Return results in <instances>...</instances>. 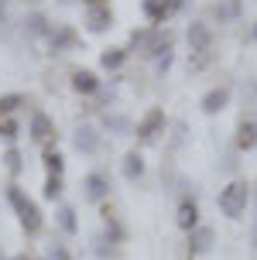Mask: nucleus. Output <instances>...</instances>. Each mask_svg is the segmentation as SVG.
Segmentation results:
<instances>
[{
    "label": "nucleus",
    "mask_w": 257,
    "mask_h": 260,
    "mask_svg": "<svg viewBox=\"0 0 257 260\" xmlns=\"http://www.w3.org/2000/svg\"><path fill=\"white\" fill-rule=\"evenodd\" d=\"M7 202H11L14 216H17V222H21V230H24L27 236H38L41 226H45V216H41V209L35 199H27V192L21 188V185H7Z\"/></svg>",
    "instance_id": "nucleus-1"
},
{
    "label": "nucleus",
    "mask_w": 257,
    "mask_h": 260,
    "mask_svg": "<svg viewBox=\"0 0 257 260\" xmlns=\"http://www.w3.org/2000/svg\"><path fill=\"white\" fill-rule=\"evenodd\" d=\"M247 202H250V185H247L244 178H233V182L226 185V188H219V195H216V206L226 219H244Z\"/></svg>",
    "instance_id": "nucleus-2"
},
{
    "label": "nucleus",
    "mask_w": 257,
    "mask_h": 260,
    "mask_svg": "<svg viewBox=\"0 0 257 260\" xmlns=\"http://www.w3.org/2000/svg\"><path fill=\"white\" fill-rule=\"evenodd\" d=\"M27 137L38 144L41 151H48V147H55V141H59V130H55V120L48 117V113H41V110H35L31 113V123H27Z\"/></svg>",
    "instance_id": "nucleus-3"
},
{
    "label": "nucleus",
    "mask_w": 257,
    "mask_h": 260,
    "mask_svg": "<svg viewBox=\"0 0 257 260\" xmlns=\"http://www.w3.org/2000/svg\"><path fill=\"white\" fill-rule=\"evenodd\" d=\"M165 127H168L165 110H161V106H151V110H148V113L137 120V127H134V137H137L141 144H151V141H158V134H165Z\"/></svg>",
    "instance_id": "nucleus-4"
},
{
    "label": "nucleus",
    "mask_w": 257,
    "mask_h": 260,
    "mask_svg": "<svg viewBox=\"0 0 257 260\" xmlns=\"http://www.w3.org/2000/svg\"><path fill=\"white\" fill-rule=\"evenodd\" d=\"M182 7H185V0H141V14L148 17V27H161Z\"/></svg>",
    "instance_id": "nucleus-5"
},
{
    "label": "nucleus",
    "mask_w": 257,
    "mask_h": 260,
    "mask_svg": "<svg viewBox=\"0 0 257 260\" xmlns=\"http://www.w3.org/2000/svg\"><path fill=\"white\" fill-rule=\"evenodd\" d=\"M48 48H51V55H65V52H76L79 48V31L72 24H51V31H48Z\"/></svg>",
    "instance_id": "nucleus-6"
},
{
    "label": "nucleus",
    "mask_w": 257,
    "mask_h": 260,
    "mask_svg": "<svg viewBox=\"0 0 257 260\" xmlns=\"http://www.w3.org/2000/svg\"><path fill=\"white\" fill-rule=\"evenodd\" d=\"M82 24L90 35H106L110 27H113V7L110 4H96V7H86L82 14Z\"/></svg>",
    "instance_id": "nucleus-7"
},
{
    "label": "nucleus",
    "mask_w": 257,
    "mask_h": 260,
    "mask_svg": "<svg viewBox=\"0 0 257 260\" xmlns=\"http://www.w3.org/2000/svg\"><path fill=\"white\" fill-rule=\"evenodd\" d=\"M230 106V86L223 82V86H213V89L203 92V100H199V110H203L206 117H216Z\"/></svg>",
    "instance_id": "nucleus-8"
},
{
    "label": "nucleus",
    "mask_w": 257,
    "mask_h": 260,
    "mask_svg": "<svg viewBox=\"0 0 257 260\" xmlns=\"http://www.w3.org/2000/svg\"><path fill=\"white\" fill-rule=\"evenodd\" d=\"M172 48H175V31H161V27H154V35H151V41H148V48H144V58H165V55H172Z\"/></svg>",
    "instance_id": "nucleus-9"
},
{
    "label": "nucleus",
    "mask_w": 257,
    "mask_h": 260,
    "mask_svg": "<svg viewBox=\"0 0 257 260\" xmlns=\"http://www.w3.org/2000/svg\"><path fill=\"white\" fill-rule=\"evenodd\" d=\"M185 41H189L192 52H213V27L206 21H192L185 27Z\"/></svg>",
    "instance_id": "nucleus-10"
},
{
    "label": "nucleus",
    "mask_w": 257,
    "mask_h": 260,
    "mask_svg": "<svg viewBox=\"0 0 257 260\" xmlns=\"http://www.w3.org/2000/svg\"><path fill=\"white\" fill-rule=\"evenodd\" d=\"M175 222H179V230L185 233H192L195 226H199V202H195L192 195H182L179 206H175Z\"/></svg>",
    "instance_id": "nucleus-11"
},
{
    "label": "nucleus",
    "mask_w": 257,
    "mask_h": 260,
    "mask_svg": "<svg viewBox=\"0 0 257 260\" xmlns=\"http://www.w3.org/2000/svg\"><path fill=\"white\" fill-rule=\"evenodd\" d=\"M213 243H216V230L199 222L192 233H189V257H206L213 250Z\"/></svg>",
    "instance_id": "nucleus-12"
},
{
    "label": "nucleus",
    "mask_w": 257,
    "mask_h": 260,
    "mask_svg": "<svg viewBox=\"0 0 257 260\" xmlns=\"http://www.w3.org/2000/svg\"><path fill=\"white\" fill-rule=\"evenodd\" d=\"M82 195H86V202H103L110 195V178L103 171H90L82 178Z\"/></svg>",
    "instance_id": "nucleus-13"
},
{
    "label": "nucleus",
    "mask_w": 257,
    "mask_h": 260,
    "mask_svg": "<svg viewBox=\"0 0 257 260\" xmlns=\"http://www.w3.org/2000/svg\"><path fill=\"white\" fill-rule=\"evenodd\" d=\"M72 89L79 96H96L103 89V79L93 72V69H72Z\"/></svg>",
    "instance_id": "nucleus-14"
},
{
    "label": "nucleus",
    "mask_w": 257,
    "mask_h": 260,
    "mask_svg": "<svg viewBox=\"0 0 257 260\" xmlns=\"http://www.w3.org/2000/svg\"><path fill=\"white\" fill-rule=\"evenodd\" d=\"M72 144H76L79 154H96V151H100V130L90 127V123H82V127H76V134H72Z\"/></svg>",
    "instance_id": "nucleus-15"
},
{
    "label": "nucleus",
    "mask_w": 257,
    "mask_h": 260,
    "mask_svg": "<svg viewBox=\"0 0 257 260\" xmlns=\"http://www.w3.org/2000/svg\"><path fill=\"white\" fill-rule=\"evenodd\" d=\"M127 58H130L127 48H103L100 52V69L103 72H120V69L127 65Z\"/></svg>",
    "instance_id": "nucleus-16"
},
{
    "label": "nucleus",
    "mask_w": 257,
    "mask_h": 260,
    "mask_svg": "<svg viewBox=\"0 0 257 260\" xmlns=\"http://www.w3.org/2000/svg\"><path fill=\"white\" fill-rule=\"evenodd\" d=\"M24 31L31 35V38H48L51 21H48L41 11H35V14H27V17H24Z\"/></svg>",
    "instance_id": "nucleus-17"
},
{
    "label": "nucleus",
    "mask_w": 257,
    "mask_h": 260,
    "mask_svg": "<svg viewBox=\"0 0 257 260\" xmlns=\"http://www.w3.org/2000/svg\"><path fill=\"white\" fill-rule=\"evenodd\" d=\"M120 171H124V178H127V182H137V178L144 175V157H141V151H127V154H124Z\"/></svg>",
    "instance_id": "nucleus-18"
},
{
    "label": "nucleus",
    "mask_w": 257,
    "mask_h": 260,
    "mask_svg": "<svg viewBox=\"0 0 257 260\" xmlns=\"http://www.w3.org/2000/svg\"><path fill=\"white\" fill-rule=\"evenodd\" d=\"M55 222H59V230L69 233V236L79 233V219H76V209H72V206H59V209H55Z\"/></svg>",
    "instance_id": "nucleus-19"
},
{
    "label": "nucleus",
    "mask_w": 257,
    "mask_h": 260,
    "mask_svg": "<svg viewBox=\"0 0 257 260\" xmlns=\"http://www.w3.org/2000/svg\"><path fill=\"white\" fill-rule=\"evenodd\" d=\"M257 147V120H244L237 130V151H250Z\"/></svg>",
    "instance_id": "nucleus-20"
},
{
    "label": "nucleus",
    "mask_w": 257,
    "mask_h": 260,
    "mask_svg": "<svg viewBox=\"0 0 257 260\" xmlns=\"http://www.w3.org/2000/svg\"><path fill=\"white\" fill-rule=\"evenodd\" d=\"M41 165H45V175H65V157H62L59 147L41 151Z\"/></svg>",
    "instance_id": "nucleus-21"
},
{
    "label": "nucleus",
    "mask_w": 257,
    "mask_h": 260,
    "mask_svg": "<svg viewBox=\"0 0 257 260\" xmlns=\"http://www.w3.org/2000/svg\"><path fill=\"white\" fill-rule=\"evenodd\" d=\"M21 106H27V96H24V92H4V96H0V120H4V117H14Z\"/></svg>",
    "instance_id": "nucleus-22"
},
{
    "label": "nucleus",
    "mask_w": 257,
    "mask_h": 260,
    "mask_svg": "<svg viewBox=\"0 0 257 260\" xmlns=\"http://www.w3.org/2000/svg\"><path fill=\"white\" fill-rule=\"evenodd\" d=\"M62 192H65V175H45V188H41V199L55 202V199H62Z\"/></svg>",
    "instance_id": "nucleus-23"
},
{
    "label": "nucleus",
    "mask_w": 257,
    "mask_h": 260,
    "mask_svg": "<svg viewBox=\"0 0 257 260\" xmlns=\"http://www.w3.org/2000/svg\"><path fill=\"white\" fill-rule=\"evenodd\" d=\"M17 137H21V123H17V117H4L0 120V141L7 144V147H14Z\"/></svg>",
    "instance_id": "nucleus-24"
},
{
    "label": "nucleus",
    "mask_w": 257,
    "mask_h": 260,
    "mask_svg": "<svg viewBox=\"0 0 257 260\" xmlns=\"http://www.w3.org/2000/svg\"><path fill=\"white\" fill-rule=\"evenodd\" d=\"M103 226H106V233H110V243H124V240H127V230L120 226V219H117L110 209L103 212Z\"/></svg>",
    "instance_id": "nucleus-25"
},
{
    "label": "nucleus",
    "mask_w": 257,
    "mask_h": 260,
    "mask_svg": "<svg viewBox=\"0 0 257 260\" xmlns=\"http://www.w3.org/2000/svg\"><path fill=\"white\" fill-rule=\"evenodd\" d=\"M151 35H154V27H137V31H130L127 52H144V48H148V41H151Z\"/></svg>",
    "instance_id": "nucleus-26"
},
{
    "label": "nucleus",
    "mask_w": 257,
    "mask_h": 260,
    "mask_svg": "<svg viewBox=\"0 0 257 260\" xmlns=\"http://www.w3.org/2000/svg\"><path fill=\"white\" fill-rule=\"evenodd\" d=\"M240 7H244V0H223V4H216L213 11H216L219 21H233V17H240Z\"/></svg>",
    "instance_id": "nucleus-27"
},
{
    "label": "nucleus",
    "mask_w": 257,
    "mask_h": 260,
    "mask_svg": "<svg viewBox=\"0 0 257 260\" xmlns=\"http://www.w3.org/2000/svg\"><path fill=\"white\" fill-rule=\"evenodd\" d=\"M0 161H4V168L11 171V175H21V168H24V161H21V151H17V144H14V147H7Z\"/></svg>",
    "instance_id": "nucleus-28"
},
{
    "label": "nucleus",
    "mask_w": 257,
    "mask_h": 260,
    "mask_svg": "<svg viewBox=\"0 0 257 260\" xmlns=\"http://www.w3.org/2000/svg\"><path fill=\"white\" fill-rule=\"evenodd\" d=\"M103 127H106V130H117V134H127V130H130V120L124 117V113H113V117H110V113H103Z\"/></svg>",
    "instance_id": "nucleus-29"
},
{
    "label": "nucleus",
    "mask_w": 257,
    "mask_h": 260,
    "mask_svg": "<svg viewBox=\"0 0 257 260\" xmlns=\"http://www.w3.org/2000/svg\"><path fill=\"white\" fill-rule=\"evenodd\" d=\"M209 62H213V52H192L189 55V72H203Z\"/></svg>",
    "instance_id": "nucleus-30"
},
{
    "label": "nucleus",
    "mask_w": 257,
    "mask_h": 260,
    "mask_svg": "<svg viewBox=\"0 0 257 260\" xmlns=\"http://www.w3.org/2000/svg\"><path fill=\"white\" fill-rule=\"evenodd\" d=\"M51 260H72V253H69L62 243H55V247H51Z\"/></svg>",
    "instance_id": "nucleus-31"
},
{
    "label": "nucleus",
    "mask_w": 257,
    "mask_h": 260,
    "mask_svg": "<svg viewBox=\"0 0 257 260\" xmlns=\"http://www.w3.org/2000/svg\"><path fill=\"white\" fill-rule=\"evenodd\" d=\"M172 62H175V55H165V58H158V72L165 76L168 69H172Z\"/></svg>",
    "instance_id": "nucleus-32"
},
{
    "label": "nucleus",
    "mask_w": 257,
    "mask_h": 260,
    "mask_svg": "<svg viewBox=\"0 0 257 260\" xmlns=\"http://www.w3.org/2000/svg\"><path fill=\"white\" fill-rule=\"evenodd\" d=\"M250 243L257 247V219H254V226H250Z\"/></svg>",
    "instance_id": "nucleus-33"
},
{
    "label": "nucleus",
    "mask_w": 257,
    "mask_h": 260,
    "mask_svg": "<svg viewBox=\"0 0 257 260\" xmlns=\"http://www.w3.org/2000/svg\"><path fill=\"white\" fill-rule=\"evenodd\" d=\"M86 7H96V4H110V0H82Z\"/></svg>",
    "instance_id": "nucleus-34"
},
{
    "label": "nucleus",
    "mask_w": 257,
    "mask_h": 260,
    "mask_svg": "<svg viewBox=\"0 0 257 260\" xmlns=\"http://www.w3.org/2000/svg\"><path fill=\"white\" fill-rule=\"evenodd\" d=\"M7 260H35V257H27V253H17V257H7Z\"/></svg>",
    "instance_id": "nucleus-35"
},
{
    "label": "nucleus",
    "mask_w": 257,
    "mask_h": 260,
    "mask_svg": "<svg viewBox=\"0 0 257 260\" xmlns=\"http://www.w3.org/2000/svg\"><path fill=\"white\" fill-rule=\"evenodd\" d=\"M250 38H254V41H257V24H254V31H250Z\"/></svg>",
    "instance_id": "nucleus-36"
}]
</instances>
